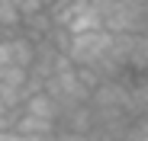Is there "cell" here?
Masks as SVG:
<instances>
[{
  "mask_svg": "<svg viewBox=\"0 0 148 141\" xmlns=\"http://www.w3.org/2000/svg\"><path fill=\"white\" fill-rule=\"evenodd\" d=\"M113 45V32L100 29V32H84V35H71V45H68V61L74 67H93L100 58H106Z\"/></svg>",
  "mask_w": 148,
  "mask_h": 141,
  "instance_id": "6da1fadb",
  "label": "cell"
},
{
  "mask_svg": "<svg viewBox=\"0 0 148 141\" xmlns=\"http://www.w3.org/2000/svg\"><path fill=\"white\" fill-rule=\"evenodd\" d=\"M19 109L26 112V115H36V119H45V122H52V125H58V115H61L58 103H55L52 96H48L45 90H39V93H32V96H26Z\"/></svg>",
  "mask_w": 148,
  "mask_h": 141,
  "instance_id": "7a4b0ae2",
  "label": "cell"
},
{
  "mask_svg": "<svg viewBox=\"0 0 148 141\" xmlns=\"http://www.w3.org/2000/svg\"><path fill=\"white\" fill-rule=\"evenodd\" d=\"M7 45H10V61H13V67H19V70L29 74L32 58H36V42L26 39V35H19V32H13V35L7 39Z\"/></svg>",
  "mask_w": 148,
  "mask_h": 141,
  "instance_id": "3957f363",
  "label": "cell"
},
{
  "mask_svg": "<svg viewBox=\"0 0 148 141\" xmlns=\"http://www.w3.org/2000/svg\"><path fill=\"white\" fill-rule=\"evenodd\" d=\"M68 35H84V32H100L103 29V16L97 13L93 7H90V0H87V7H81L77 13L71 16V22H68Z\"/></svg>",
  "mask_w": 148,
  "mask_h": 141,
  "instance_id": "277c9868",
  "label": "cell"
},
{
  "mask_svg": "<svg viewBox=\"0 0 148 141\" xmlns=\"http://www.w3.org/2000/svg\"><path fill=\"white\" fill-rule=\"evenodd\" d=\"M42 10H48L42 0H19V3H16V16H19V19L36 16V13H42Z\"/></svg>",
  "mask_w": 148,
  "mask_h": 141,
  "instance_id": "5b68a950",
  "label": "cell"
},
{
  "mask_svg": "<svg viewBox=\"0 0 148 141\" xmlns=\"http://www.w3.org/2000/svg\"><path fill=\"white\" fill-rule=\"evenodd\" d=\"M10 67H13V61H10V45H7V39H3V42H0V77H3Z\"/></svg>",
  "mask_w": 148,
  "mask_h": 141,
  "instance_id": "8992f818",
  "label": "cell"
},
{
  "mask_svg": "<svg viewBox=\"0 0 148 141\" xmlns=\"http://www.w3.org/2000/svg\"><path fill=\"white\" fill-rule=\"evenodd\" d=\"M0 141H23L16 132H0Z\"/></svg>",
  "mask_w": 148,
  "mask_h": 141,
  "instance_id": "52a82bcc",
  "label": "cell"
}]
</instances>
